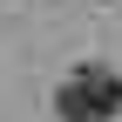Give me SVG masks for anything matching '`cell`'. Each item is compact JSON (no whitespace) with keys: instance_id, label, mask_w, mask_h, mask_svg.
I'll return each mask as SVG.
<instances>
[{"instance_id":"6da1fadb","label":"cell","mask_w":122,"mask_h":122,"mask_svg":"<svg viewBox=\"0 0 122 122\" xmlns=\"http://www.w3.org/2000/svg\"><path fill=\"white\" fill-rule=\"evenodd\" d=\"M54 102H61V115H68V122H109V115L122 109V81L102 68V61H81V68L61 81Z\"/></svg>"}]
</instances>
